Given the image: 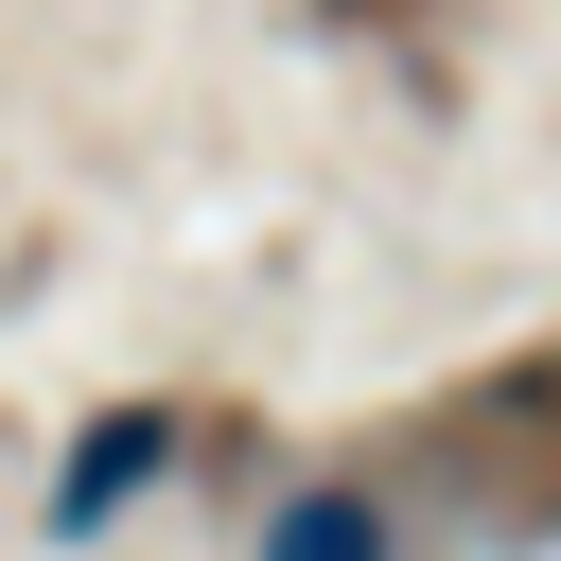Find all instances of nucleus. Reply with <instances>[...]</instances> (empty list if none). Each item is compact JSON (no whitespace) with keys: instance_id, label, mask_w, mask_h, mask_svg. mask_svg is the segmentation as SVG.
<instances>
[{"instance_id":"nucleus-1","label":"nucleus","mask_w":561,"mask_h":561,"mask_svg":"<svg viewBox=\"0 0 561 561\" xmlns=\"http://www.w3.org/2000/svg\"><path fill=\"white\" fill-rule=\"evenodd\" d=\"M158 456H175V421H158V403H105V421L70 438V473H53V526H70V543H88V526H123V508L158 491Z\"/></svg>"},{"instance_id":"nucleus-2","label":"nucleus","mask_w":561,"mask_h":561,"mask_svg":"<svg viewBox=\"0 0 561 561\" xmlns=\"http://www.w3.org/2000/svg\"><path fill=\"white\" fill-rule=\"evenodd\" d=\"M263 561H386V508H368V491H298V508L263 526Z\"/></svg>"}]
</instances>
